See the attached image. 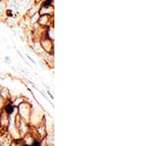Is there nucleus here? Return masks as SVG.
<instances>
[{"mask_svg": "<svg viewBox=\"0 0 146 146\" xmlns=\"http://www.w3.org/2000/svg\"><path fill=\"white\" fill-rule=\"evenodd\" d=\"M40 1H41V0H35V3H36V4H37V3H39V2H40Z\"/></svg>", "mask_w": 146, "mask_h": 146, "instance_id": "nucleus-1", "label": "nucleus"}]
</instances>
